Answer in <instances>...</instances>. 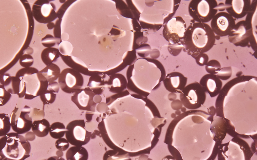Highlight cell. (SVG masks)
Masks as SVG:
<instances>
[{
  "label": "cell",
  "instance_id": "d6986e66",
  "mask_svg": "<svg viewBox=\"0 0 257 160\" xmlns=\"http://www.w3.org/2000/svg\"><path fill=\"white\" fill-rule=\"evenodd\" d=\"M94 94L84 89L76 92L72 97L71 100L80 109L87 110L92 104Z\"/></svg>",
  "mask_w": 257,
  "mask_h": 160
},
{
  "label": "cell",
  "instance_id": "f1b7e54d",
  "mask_svg": "<svg viewBox=\"0 0 257 160\" xmlns=\"http://www.w3.org/2000/svg\"><path fill=\"white\" fill-rule=\"evenodd\" d=\"M39 72L38 69L34 67L24 68L17 71L15 76L21 78L37 73Z\"/></svg>",
  "mask_w": 257,
  "mask_h": 160
},
{
  "label": "cell",
  "instance_id": "2e32d148",
  "mask_svg": "<svg viewBox=\"0 0 257 160\" xmlns=\"http://www.w3.org/2000/svg\"><path fill=\"white\" fill-rule=\"evenodd\" d=\"M199 83L211 98L220 92L222 85L221 80L216 74H207L201 78Z\"/></svg>",
  "mask_w": 257,
  "mask_h": 160
},
{
  "label": "cell",
  "instance_id": "484cf974",
  "mask_svg": "<svg viewBox=\"0 0 257 160\" xmlns=\"http://www.w3.org/2000/svg\"><path fill=\"white\" fill-rule=\"evenodd\" d=\"M56 94L48 90L40 96V99L43 103V109L45 105H50L55 101Z\"/></svg>",
  "mask_w": 257,
  "mask_h": 160
},
{
  "label": "cell",
  "instance_id": "4fadbf2b",
  "mask_svg": "<svg viewBox=\"0 0 257 160\" xmlns=\"http://www.w3.org/2000/svg\"><path fill=\"white\" fill-rule=\"evenodd\" d=\"M66 128V139L72 145L82 146L90 140L91 133L87 131L83 125L76 124L72 121L67 125Z\"/></svg>",
  "mask_w": 257,
  "mask_h": 160
},
{
  "label": "cell",
  "instance_id": "ab89813d",
  "mask_svg": "<svg viewBox=\"0 0 257 160\" xmlns=\"http://www.w3.org/2000/svg\"><path fill=\"white\" fill-rule=\"evenodd\" d=\"M50 24H51V25H50L49 23H48L47 25V27H48V29H51L53 28L54 27H55V25L54 24V23H53L50 22Z\"/></svg>",
  "mask_w": 257,
  "mask_h": 160
},
{
  "label": "cell",
  "instance_id": "8fae6325",
  "mask_svg": "<svg viewBox=\"0 0 257 160\" xmlns=\"http://www.w3.org/2000/svg\"><path fill=\"white\" fill-rule=\"evenodd\" d=\"M236 24L234 18L228 13H217L211 20V28L214 33L220 37L228 35Z\"/></svg>",
  "mask_w": 257,
  "mask_h": 160
},
{
  "label": "cell",
  "instance_id": "ac0fdd59",
  "mask_svg": "<svg viewBox=\"0 0 257 160\" xmlns=\"http://www.w3.org/2000/svg\"><path fill=\"white\" fill-rule=\"evenodd\" d=\"M209 130L215 141L221 143L225 138L228 130L226 120L221 117L215 118L211 122Z\"/></svg>",
  "mask_w": 257,
  "mask_h": 160
},
{
  "label": "cell",
  "instance_id": "7a4b0ae2",
  "mask_svg": "<svg viewBox=\"0 0 257 160\" xmlns=\"http://www.w3.org/2000/svg\"><path fill=\"white\" fill-rule=\"evenodd\" d=\"M5 136L6 143L0 151V160H24L30 156L31 146L25 137L15 132Z\"/></svg>",
  "mask_w": 257,
  "mask_h": 160
},
{
  "label": "cell",
  "instance_id": "f546056e",
  "mask_svg": "<svg viewBox=\"0 0 257 160\" xmlns=\"http://www.w3.org/2000/svg\"><path fill=\"white\" fill-rule=\"evenodd\" d=\"M60 40V38L54 37L51 35L47 34L42 39L41 42L45 47L51 48L59 42Z\"/></svg>",
  "mask_w": 257,
  "mask_h": 160
},
{
  "label": "cell",
  "instance_id": "5bb4252c",
  "mask_svg": "<svg viewBox=\"0 0 257 160\" xmlns=\"http://www.w3.org/2000/svg\"><path fill=\"white\" fill-rule=\"evenodd\" d=\"M0 84L10 93L17 94L19 98L24 97L26 93L24 82L16 76H11L8 74H0Z\"/></svg>",
  "mask_w": 257,
  "mask_h": 160
},
{
  "label": "cell",
  "instance_id": "4dcf8cb0",
  "mask_svg": "<svg viewBox=\"0 0 257 160\" xmlns=\"http://www.w3.org/2000/svg\"><path fill=\"white\" fill-rule=\"evenodd\" d=\"M11 97V94L5 88L4 86L0 85V106L5 105Z\"/></svg>",
  "mask_w": 257,
  "mask_h": 160
},
{
  "label": "cell",
  "instance_id": "3957f363",
  "mask_svg": "<svg viewBox=\"0 0 257 160\" xmlns=\"http://www.w3.org/2000/svg\"><path fill=\"white\" fill-rule=\"evenodd\" d=\"M254 152L245 141L235 137L228 142L221 144L218 160H250Z\"/></svg>",
  "mask_w": 257,
  "mask_h": 160
},
{
  "label": "cell",
  "instance_id": "d6a6232c",
  "mask_svg": "<svg viewBox=\"0 0 257 160\" xmlns=\"http://www.w3.org/2000/svg\"><path fill=\"white\" fill-rule=\"evenodd\" d=\"M55 145L58 150L62 151L66 150L69 146V143L67 140L62 138L57 139Z\"/></svg>",
  "mask_w": 257,
  "mask_h": 160
},
{
  "label": "cell",
  "instance_id": "30bf717a",
  "mask_svg": "<svg viewBox=\"0 0 257 160\" xmlns=\"http://www.w3.org/2000/svg\"><path fill=\"white\" fill-rule=\"evenodd\" d=\"M252 27L250 22L242 21L236 24L228 36L229 40L237 46L245 47L253 37Z\"/></svg>",
  "mask_w": 257,
  "mask_h": 160
},
{
  "label": "cell",
  "instance_id": "ba28073f",
  "mask_svg": "<svg viewBox=\"0 0 257 160\" xmlns=\"http://www.w3.org/2000/svg\"><path fill=\"white\" fill-rule=\"evenodd\" d=\"M186 26L183 18L177 16L171 19L164 26L163 35L169 43L174 44L179 43L184 37Z\"/></svg>",
  "mask_w": 257,
  "mask_h": 160
},
{
  "label": "cell",
  "instance_id": "836d02e7",
  "mask_svg": "<svg viewBox=\"0 0 257 160\" xmlns=\"http://www.w3.org/2000/svg\"><path fill=\"white\" fill-rule=\"evenodd\" d=\"M231 69H221L217 73V76L221 80H226L228 79L231 77Z\"/></svg>",
  "mask_w": 257,
  "mask_h": 160
},
{
  "label": "cell",
  "instance_id": "44dd1931",
  "mask_svg": "<svg viewBox=\"0 0 257 160\" xmlns=\"http://www.w3.org/2000/svg\"><path fill=\"white\" fill-rule=\"evenodd\" d=\"M50 125L49 121L45 118L35 120L32 123V132L37 136L42 138L46 136L49 133Z\"/></svg>",
  "mask_w": 257,
  "mask_h": 160
},
{
  "label": "cell",
  "instance_id": "4316f807",
  "mask_svg": "<svg viewBox=\"0 0 257 160\" xmlns=\"http://www.w3.org/2000/svg\"><path fill=\"white\" fill-rule=\"evenodd\" d=\"M58 49L61 55L67 56L70 55L72 52L73 47L68 41H63L59 44Z\"/></svg>",
  "mask_w": 257,
  "mask_h": 160
},
{
  "label": "cell",
  "instance_id": "7c38bea8",
  "mask_svg": "<svg viewBox=\"0 0 257 160\" xmlns=\"http://www.w3.org/2000/svg\"><path fill=\"white\" fill-rule=\"evenodd\" d=\"M32 13L35 19L41 23L51 22L57 17L55 7L47 0H37L32 7Z\"/></svg>",
  "mask_w": 257,
  "mask_h": 160
},
{
  "label": "cell",
  "instance_id": "cb8c5ba5",
  "mask_svg": "<svg viewBox=\"0 0 257 160\" xmlns=\"http://www.w3.org/2000/svg\"><path fill=\"white\" fill-rule=\"evenodd\" d=\"M67 130L63 123L56 122L50 125L49 133L52 138L57 139L62 138L65 134Z\"/></svg>",
  "mask_w": 257,
  "mask_h": 160
},
{
  "label": "cell",
  "instance_id": "8992f818",
  "mask_svg": "<svg viewBox=\"0 0 257 160\" xmlns=\"http://www.w3.org/2000/svg\"><path fill=\"white\" fill-rule=\"evenodd\" d=\"M21 110L15 107L11 113L10 119L12 130L18 134L28 132L32 128V118L30 116V108L25 106Z\"/></svg>",
  "mask_w": 257,
  "mask_h": 160
},
{
  "label": "cell",
  "instance_id": "d4e9b609",
  "mask_svg": "<svg viewBox=\"0 0 257 160\" xmlns=\"http://www.w3.org/2000/svg\"><path fill=\"white\" fill-rule=\"evenodd\" d=\"M11 127L10 117L4 113L0 114V136L6 135L10 131Z\"/></svg>",
  "mask_w": 257,
  "mask_h": 160
},
{
  "label": "cell",
  "instance_id": "60d3db41",
  "mask_svg": "<svg viewBox=\"0 0 257 160\" xmlns=\"http://www.w3.org/2000/svg\"></svg>",
  "mask_w": 257,
  "mask_h": 160
},
{
  "label": "cell",
  "instance_id": "74e56055",
  "mask_svg": "<svg viewBox=\"0 0 257 160\" xmlns=\"http://www.w3.org/2000/svg\"><path fill=\"white\" fill-rule=\"evenodd\" d=\"M112 84L114 88L120 87L122 85L121 82L118 78L116 77L112 80Z\"/></svg>",
  "mask_w": 257,
  "mask_h": 160
},
{
  "label": "cell",
  "instance_id": "d590c367",
  "mask_svg": "<svg viewBox=\"0 0 257 160\" xmlns=\"http://www.w3.org/2000/svg\"><path fill=\"white\" fill-rule=\"evenodd\" d=\"M60 88L58 83L54 81L48 83L47 90L54 93H58L59 92Z\"/></svg>",
  "mask_w": 257,
  "mask_h": 160
},
{
  "label": "cell",
  "instance_id": "1f68e13d",
  "mask_svg": "<svg viewBox=\"0 0 257 160\" xmlns=\"http://www.w3.org/2000/svg\"><path fill=\"white\" fill-rule=\"evenodd\" d=\"M19 62L21 66L24 68L29 67L33 64L34 59L31 55L25 54L20 57Z\"/></svg>",
  "mask_w": 257,
  "mask_h": 160
},
{
  "label": "cell",
  "instance_id": "277c9868",
  "mask_svg": "<svg viewBox=\"0 0 257 160\" xmlns=\"http://www.w3.org/2000/svg\"><path fill=\"white\" fill-rule=\"evenodd\" d=\"M179 98L182 104L186 108L197 109L204 103L206 92L199 82H195L185 87L180 93Z\"/></svg>",
  "mask_w": 257,
  "mask_h": 160
},
{
  "label": "cell",
  "instance_id": "7402d4cb",
  "mask_svg": "<svg viewBox=\"0 0 257 160\" xmlns=\"http://www.w3.org/2000/svg\"><path fill=\"white\" fill-rule=\"evenodd\" d=\"M39 72L46 78L48 83L56 80L58 78L61 73L59 67L53 63L46 66Z\"/></svg>",
  "mask_w": 257,
  "mask_h": 160
},
{
  "label": "cell",
  "instance_id": "f35d334b",
  "mask_svg": "<svg viewBox=\"0 0 257 160\" xmlns=\"http://www.w3.org/2000/svg\"><path fill=\"white\" fill-rule=\"evenodd\" d=\"M47 160H65V159L61 157L53 156L48 158Z\"/></svg>",
  "mask_w": 257,
  "mask_h": 160
},
{
  "label": "cell",
  "instance_id": "5b68a950",
  "mask_svg": "<svg viewBox=\"0 0 257 160\" xmlns=\"http://www.w3.org/2000/svg\"><path fill=\"white\" fill-rule=\"evenodd\" d=\"M217 6L215 0H193L190 4L191 13L198 22L206 23L211 20L217 14Z\"/></svg>",
  "mask_w": 257,
  "mask_h": 160
},
{
  "label": "cell",
  "instance_id": "ffe728a7",
  "mask_svg": "<svg viewBox=\"0 0 257 160\" xmlns=\"http://www.w3.org/2000/svg\"><path fill=\"white\" fill-rule=\"evenodd\" d=\"M88 157L87 150L83 146L71 147L66 154L67 160H88Z\"/></svg>",
  "mask_w": 257,
  "mask_h": 160
},
{
  "label": "cell",
  "instance_id": "e575fe53",
  "mask_svg": "<svg viewBox=\"0 0 257 160\" xmlns=\"http://www.w3.org/2000/svg\"><path fill=\"white\" fill-rule=\"evenodd\" d=\"M196 57H197V59H196L197 63L199 65L203 66L206 65L208 62V56L207 54L204 53L201 54Z\"/></svg>",
  "mask_w": 257,
  "mask_h": 160
},
{
  "label": "cell",
  "instance_id": "8d00e7d4",
  "mask_svg": "<svg viewBox=\"0 0 257 160\" xmlns=\"http://www.w3.org/2000/svg\"><path fill=\"white\" fill-rule=\"evenodd\" d=\"M146 100L149 104L146 103V105H147V106L149 107V108L151 109L154 116L160 117V113L158 111L154 103L149 99L147 100V99H146Z\"/></svg>",
  "mask_w": 257,
  "mask_h": 160
},
{
  "label": "cell",
  "instance_id": "83f0119b",
  "mask_svg": "<svg viewBox=\"0 0 257 160\" xmlns=\"http://www.w3.org/2000/svg\"><path fill=\"white\" fill-rule=\"evenodd\" d=\"M220 65L217 61L212 60L206 64V69L209 74H215L220 70Z\"/></svg>",
  "mask_w": 257,
  "mask_h": 160
},
{
  "label": "cell",
  "instance_id": "6da1fadb",
  "mask_svg": "<svg viewBox=\"0 0 257 160\" xmlns=\"http://www.w3.org/2000/svg\"><path fill=\"white\" fill-rule=\"evenodd\" d=\"M187 35L189 50L195 57L208 52L215 43V34L206 23H193L188 29Z\"/></svg>",
  "mask_w": 257,
  "mask_h": 160
},
{
  "label": "cell",
  "instance_id": "52a82bcc",
  "mask_svg": "<svg viewBox=\"0 0 257 160\" xmlns=\"http://www.w3.org/2000/svg\"><path fill=\"white\" fill-rule=\"evenodd\" d=\"M20 78L25 82L26 93L24 98L25 99L31 100L40 96L47 89L48 82L39 72Z\"/></svg>",
  "mask_w": 257,
  "mask_h": 160
},
{
  "label": "cell",
  "instance_id": "e0dca14e",
  "mask_svg": "<svg viewBox=\"0 0 257 160\" xmlns=\"http://www.w3.org/2000/svg\"><path fill=\"white\" fill-rule=\"evenodd\" d=\"M187 78L178 72L168 74L163 81L166 89L171 92H181L185 87Z\"/></svg>",
  "mask_w": 257,
  "mask_h": 160
},
{
  "label": "cell",
  "instance_id": "9c48e42d",
  "mask_svg": "<svg viewBox=\"0 0 257 160\" xmlns=\"http://www.w3.org/2000/svg\"><path fill=\"white\" fill-rule=\"evenodd\" d=\"M82 75L75 70L67 68L61 72L58 78L60 88L63 92L71 93L79 89L83 84Z\"/></svg>",
  "mask_w": 257,
  "mask_h": 160
},
{
  "label": "cell",
  "instance_id": "603a6c76",
  "mask_svg": "<svg viewBox=\"0 0 257 160\" xmlns=\"http://www.w3.org/2000/svg\"><path fill=\"white\" fill-rule=\"evenodd\" d=\"M60 55L58 49L54 48H47L42 51L41 57L43 63L47 66L55 61Z\"/></svg>",
  "mask_w": 257,
  "mask_h": 160
},
{
  "label": "cell",
  "instance_id": "9a60e30c",
  "mask_svg": "<svg viewBox=\"0 0 257 160\" xmlns=\"http://www.w3.org/2000/svg\"><path fill=\"white\" fill-rule=\"evenodd\" d=\"M249 0H228L225 2L227 11L234 18H241L244 17L250 8Z\"/></svg>",
  "mask_w": 257,
  "mask_h": 160
}]
</instances>
